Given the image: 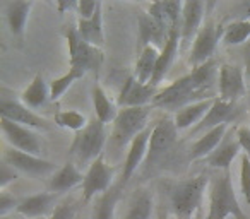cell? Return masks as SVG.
<instances>
[{
    "instance_id": "cb8c5ba5",
    "label": "cell",
    "mask_w": 250,
    "mask_h": 219,
    "mask_svg": "<svg viewBox=\"0 0 250 219\" xmlns=\"http://www.w3.org/2000/svg\"><path fill=\"white\" fill-rule=\"evenodd\" d=\"M214 100L216 98H212V100L197 101V103H192V104H188V106L180 108L173 117L177 129L185 130V129H190L192 125H199L201 120L208 115V112L212 108Z\"/></svg>"
},
{
    "instance_id": "836d02e7",
    "label": "cell",
    "mask_w": 250,
    "mask_h": 219,
    "mask_svg": "<svg viewBox=\"0 0 250 219\" xmlns=\"http://www.w3.org/2000/svg\"><path fill=\"white\" fill-rule=\"evenodd\" d=\"M83 77H84L83 72H79V70H76V69H69V72L63 74L62 77L53 79L52 84H50V100L52 101L60 100V96H62L77 79H83Z\"/></svg>"
},
{
    "instance_id": "484cf974",
    "label": "cell",
    "mask_w": 250,
    "mask_h": 219,
    "mask_svg": "<svg viewBox=\"0 0 250 219\" xmlns=\"http://www.w3.org/2000/svg\"><path fill=\"white\" fill-rule=\"evenodd\" d=\"M33 5H35L33 2H21V0L5 4V18H7V24L12 35L22 36Z\"/></svg>"
},
{
    "instance_id": "f35d334b",
    "label": "cell",
    "mask_w": 250,
    "mask_h": 219,
    "mask_svg": "<svg viewBox=\"0 0 250 219\" xmlns=\"http://www.w3.org/2000/svg\"><path fill=\"white\" fill-rule=\"evenodd\" d=\"M101 5V2H94V0H83V2H77V14L79 19H91L96 14L98 7Z\"/></svg>"
},
{
    "instance_id": "5b68a950",
    "label": "cell",
    "mask_w": 250,
    "mask_h": 219,
    "mask_svg": "<svg viewBox=\"0 0 250 219\" xmlns=\"http://www.w3.org/2000/svg\"><path fill=\"white\" fill-rule=\"evenodd\" d=\"M151 108L139 106V108H122L118 117L113 123V132H111L110 146L115 149H122L139 136L141 132L147 129V120H149Z\"/></svg>"
},
{
    "instance_id": "74e56055",
    "label": "cell",
    "mask_w": 250,
    "mask_h": 219,
    "mask_svg": "<svg viewBox=\"0 0 250 219\" xmlns=\"http://www.w3.org/2000/svg\"><path fill=\"white\" fill-rule=\"evenodd\" d=\"M18 205L19 202L14 199V195L2 190V195H0V218H7L12 211H18Z\"/></svg>"
},
{
    "instance_id": "d6a6232c",
    "label": "cell",
    "mask_w": 250,
    "mask_h": 219,
    "mask_svg": "<svg viewBox=\"0 0 250 219\" xmlns=\"http://www.w3.org/2000/svg\"><path fill=\"white\" fill-rule=\"evenodd\" d=\"M55 123L62 129H69L74 132H81L87 127V119L83 113L76 112V110H65L55 115Z\"/></svg>"
},
{
    "instance_id": "83f0119b",
    "label": "cell",
    "mask_w": 250,
    "mask_h": 219,
    "mask_svg": "<svg viewBox=\"0 0 250 219\" xmlns=\"http://www.w3.org/2000/svg\"><path fill=\"white\" fill-rule=\"evenodd\" d=\"M91 98H93V108L94 113H96V119L100 122H103L104 125L106 123H115L120 110H117V106L110 101V98L104 93L101 84H94L93 89H91Z\"/></svg>"
},
{
    "instance_id": "2e32d148",
    "label": "cell",
    "mask_w": 250,
    "mask_h": 219,
    "mask_svg": "<svg viewBox=\"0 0 250 219\" xmlns=\"http://www.w3.org/2000/svg\"><path fill=\"white\" fill-rule=\"evenodd\" d=\"M238 113L240 112L236 103H228V101H223L221 98H216L212 108L208 112V115L201 120V123L192 129V134H202L204 136L206 132L216 129V127L233 122L238 117Z\"/></svg>"
},
{
    "instance_id": "ba28073f",
    "label": "cell",
    "mask_w": 250,
    "mask_h": 219,
    "mask_svg": "<svg viewBox=\"0 0 250 219\" xmlns=\"http://www.w3.org/2000/svg\"><path fill=\"white\" fill-rule=\"evenodd\" d=\"M223 35H225V28L223 26H216L212 22H206L201 28L199 35L195 36L194 45L190 50V57H188V63L192 69L208 63L212 60V53H214L216 46L219 41H223Z\"/></svg>"
},
{
    "instance_id": "4fadbf2b",
    "label": "cell",
    "mask_w": 250,
    "mask_h": 219,
    "mask_svg": "<svg viewBox=\"0 0 250 219\" xmlns=\"http://www.w3.org/2000/svg\"><path fill=\"white\" fill-rule=\"evenodd\" d=\"M0 115H2V119H7L14 123H19V125L29 127V129H50V123L40 115L33 113L26 104L14 100H7V98H2V101H0Z\"/></svg>"
},
{
    "instance_id": "d4e9b609",
    "label": "cell",
    "mask_w": 250,
    "mask_h": 219,
    "mask_svg": "<svg viewBox=\"0 0 250 219\" xmlns=\"http://www.w3.org/2000/svg\"><path fill=\"white\" fill-rule=\"evenodd\" d=\"M84 177L86 175H83V171L77 168V164L70 159L52 177V180H50V190L53 194H63V192L74 188L76 185L84 183Z\"/></svg>"
},
{
    "instance_id": "7dc6e473",
    "label": "cell",
    "mask_w": 250,
    "mask_h": 219,
    "mask_svg": "<svg viewBox=\"0 0 250 219\" xmlns=\"http://www.w3.org/2000/svg\"><path fill=\"white\" fill-rule=\"evenodd\" d=\"M42 219H46V218H42Z\"/></svg>"
},
{
    "instance_id": "4316f807",
    "label": "cell",
    "mask_w": 250,
    "mask_h": 219,
    "mask_svg": "<svg viewBox=\"0 0 250 219\" xmlns=\"http://www.w3.org/2000/svg\"><path fill=\"white\" fill-rule=\"evenodd\" d=\"M101 7H103V4L98 7L96 14H94L91 19H79V22H77V31H79L81 38H83L84 41L89 43V45L98 46V48H101L104 43Z\"/></svg>"
},
{
    "instance_id": "b9f144b4",
    "label": "cell",
    "mask_w": 250,
    "mask_h": 219,
    "mask_svg": "<svg viewBox=\"0 0 250 219\" xmlns=\"http://www.w3.org/2000/svg\"><path fill=\"white\" fill-rule=\"evenodd\" d=\"M236 139H238V144L242 147L243 154L250 158V129L249 127H238L236 129Z\"/></svg>"
},
{
    "instance_id": "8fae6325",
    "label": "cell",
    "mask_w": 250,
    "mask_h": 219,
    "mask_svg": "<svg viewBox=\"0 0 250 219\" xmlns=\"http://www.w3.org/2000/svg\"><path fill=\"white\" fill-rule=\"evenodd\" d=\"M245 91V72L238 65L223 63L218 76V98L228 103H236Z\"/></svg>"
},
{
    "instance_id": "3957f363",
    "label": "cell",
    "mask_w": 250,
    "mask_h": 219,
    "mask_svg": "<svg viewBox=\"0 0 250 219\" xmlns=\"http://www.w3.org/2000/svg\"><path fill=\"white\" fill-rule=\"evenodd\" d=\"M104 146H106L104 123L94 117L86 129L76 134V139L70 146V156L76 164H93L98 158L104 154Z\"/></svg>"
},
{
    "instance_id": "5bb4252c",
    "label": "cell",
    "mask_w": 250,
    "mask_h": 219,
    "mask_svg": "<svg viewBox=\"0 0 250 219\" xmlns=\"http://www.w3.org/2000/svg\"><path fill=\"white\" fill-rule=\"evenodd\" d=\"M4 161L11 164L14 170L18 171H24L29 175H48L53 173L57 170V164L52 161H46L40 156H33V154L22 153L18 149H5L4 153Z\"/></svg>"
},
{
    "instance_id": "ac0fdd59",
    "label": "cell",
    "mask_w": 250,
    "mask_h": 219,
    "mask_svg": "<svg viewBox=\"0 0 250 219\" xmlns=\"http://www.w3.org/2000/svg\"><path fill=\"white\" fill-rule=\"evenodd\" d=\"M182 12H184V2H173V0H161L147 5V14L161 22L168 31L180 29Z\"/></svg>"
},
{
    "instance_id": "277c9868",
    "label": "cell",
    "mask_w": 250,
    "mask_h": 219,
    "mask_svg": "<svg viewBox=\"0 0 250 219\" xmlns=\"http://www.w3.org/2000/svg\"><path fill=\"white\" fill-rule=\"evenodd\" d=\"M228 216H233L235 219H249L243 212L242 205L238 204L229 171H225L211 185L209 212L206 219H226Z\"/></svg>"
},
{
    "instance_id": "d6986e66",
    "label": "cell",
    "mask_w": 250,
    "mask_h": 219,
    "mask_svg": "<svg viewBox=\"0 0 250 219\" xmlns=\"http://www.w3.org/2000/svg\"><path fill=\"white\" fill-rule=\"evenodd\" d=\"M228 129H229V125L225 123V125H219V127H216V129L206 132L204 136H201L192 144L188 158H190L192 161H197V159H206L208 156H211L219 147V144L223 142V139L226 137Z\"/></svg>"
},
{
    "instance_id": "9a60e30c",
    "label": "cell",
    "mask_w": 250,
    "mask_h": 219,
    "mask_svg": "<svg viewBox=\"0 0 250 219\" xmlns=\"http://www.w3.org/2000/svg\"><path fill=\"white\" fill-rule=\"evenodd\" d=\"M151 132H153V129L147 127L144 132H141L139 136L130 142L129 151H127V158H125V163H124V171H122V185H124V187L129 183L132 175L136 173L144 164V161H146Z\"/></svg>"
},
{
    "instance_id": "bcb514c9",
    "label": "cell",
    "mask_w": 250,
    "mask_h": 219,
    "mask_svg": "<svg viewBox=\"0 0 250 219\" xmlns=\"http://www.w3.org/2000/svg\"><path fill=\"white\" fill-rule=\"evenodd\" d=\"M2 219H7V218H2Z\"/></svg>"
},
{
    "instance_id": "52a82bcc",
    "label": "cell",
    "mask_w": 250,
    "mask_h": 219,
    "mask_svg": "<svg viewBox=\"0 0 250 219\" xmlns=\"http://www.w3.org/2000/svg\"><path fill=\"white\" fill-rule=\"evenodd\" d=\"M178 140V129L175 125V120H171L170 117L158 120L156 125L153 127L149 139V147H147V156L144 161V168L146 171H149L158 161L163 159L165 154H168L171 151V147L177 144Z\"/></svg>"
},
{
    "instance_id": "7c38bea8",
    "label": "cell",
    "mask_w": 250,
    "mask_h": 219,
    "mask_svg": "<svg viewBox=\"0 0 250 219\" xmlns=\"http://www.w3.org/2000/svg\"><path fill=\"white\" fill-rule=\"evenodd\" d=\"M160 91L151 84H141L134 76L127 77L122 86L117 98V104L122 108H139L146 106L147 103H153L154 98Z\"/></svg>"
},
{
    "instance_id": "f6af8a7d",
    "label": "cell",
    "mask_w": 250,
    "mask_h": 219,
    "mask_svg": "<svg viewBox=\"0 0 250 219\" xmlns=\"http://www.w3.org/2000/svg\"><path fill=\"white\" fill-rule=\"evenodd\" d=\"M249 110H250V91H249Z\"/></svg>"
},
{
    "instance_id": "4dcf8cb0",
    "label": "cell",
    "mask_w": 250,
    "mask_h": 219,
    "mask_svg": "<svg viewBox=\"0 0 250 219\" xmlns=\"http://www.w3.org/2000/svg\"><path fill=\"white\" fill-rule=\"evenodd\" d=\"M46 100H50V87L42 76H35L31 84L22 91L21 103L28 108H40L46 103Z\"/></svg>"
},
{
    "instance_id": "ee69618b",
    "label": "cell",
    "mask_w": 250,
    "mask_h": 219,
    "mask_svg": "<svg viewBox=\"0 0 250 219\" xmlns=\"http://www.w3.org/2000/svg\"><path fill=\"white\" fill-rule=\"evenodd\" d=\"M194 219H204V214H202V211H199V212H197V216H195Z\"/></svg>"
},
{
    "instance_id": "60d3db41",
    "label": "cell",
    "mask_w": 250,
    "mask_h": 219,
    "mask_svg": "<svg viewBox=\"0 0 250 219\" xmlns=\"http://www.w3.org/2000/svg\"><path fill=\"white\" fill-rule=\"evenodd\" d=\"M231 14L235 21H250V0H242L233 4Z\"/></svg>"
},
{
    "instance_id": "ffe728a7",
    "label": "cell",
    "mask_w": 250,
    "mask_h": 219,
    "mask_svg": "<svg viewBox=\"0 0 250 219\" xmlns=\"http://www.w3.org/2000/svg\"><path fill=\"white\" fill-rule=\"evenodd\" d=\"M170 33L171 31H168L158 19H154L147 12L139 16V35L144 46H156V48L158 45L165 46L170 38Z\"/></svg>"
},
{
    "instance_id": "f546056e",
    "label": "cell",
    "mask_w": 250,
    "mask_h": 219,
    "mask_svg": "<svg viewBox=\"0 0 250 219\" xmlns=\"http://www.w3.org/2000/svg\"><path fill=\"white\" fill-rule=\"evenodd\" d=\"M160 59V52L156 46H144L143 53H141L139 60L134 69V77L139 80L141 84H151V79L156 70V63Z\"/></svg>"
},
{
    "instance_id": "7bdbcfd3",
    "label": "cell",
    "mask_w": 250,
    "mask_h": 219,
    "mask_svg": "<svg viewBox=\"0 0 250 219\" xmlns=\"http://www.w3.org/2000/svg\"><path fill=\"white\" fill-rule=\"evenodd\" d=\"M242 55H243V72H245V79L250 80V40L242 45Z\"/></svg>"
},
{
    "instance_id": "e575fe53",
    "label": "cell",
    "mask_w": 250,
    "mask_h": 219,
    "mask_svg": "<svg viewBox=\"0 0 250 219\" xmlns=\"http://www.w3.org/2000/svg\"><path fill=\"white\" fill-rule=\"evenodd\" d=\"M118 199H120V190L106 192L98 204V209L94 211V219H113Z\"/></svg>"
},
{
    "instance_id": "e0dca14e",
    "label": "cell",
    "mask_w": 250,
    "mask_h": 219,
    "mask_svg": "<svg viewBox=\"0 0 250 219\" xmlns=\"http://www.w3.org/2000/svg\"><path fill=\"white\" fill-rule=\"evenodd\" d=\"M204 2L199 0H188L184 2V12H182V24H180V41L182 48L190 45L192 40L199 35L202 28V18H204Z\"/></svg>"
},
{
    "instance_id": "6da1fadb",
    "label": "cell",
    "mask_w": 250,
    "mask_h": 219,
    "mask_svg": "<svg viewBox=\"0 0 250 219\" xmlns=\"http://www.w3.org/2000/svg\"><path fill=\"white\" fill-rule=\"evenodd\" d=\"M218 76L219 70L216 69V62L209 60L208 63L192 69L190 74L180 77L170 86L161 89L154 98L153 104L160 108H175L178 112L180 108L197 103V101L218 98L212 96V87H214V82H218Z\"/></svg>"
},
{
    "instance_id": "603a6c76",
    "label": "cell",
    "mask_w": 250,
    "mask_h": 219,
    "mask_svg": "<svg viewBox=\"0 0 250 219\" xmlns=\"http://www.w3.org/2000/svg\"><path fill=\"white\" fill-rule=\"evenodd\" d=\"M178 46H180V29H173V31L170 33V38H168L167 45H165L160 52V59H158L156 70H154V76H153V79H151V86L158 87L161 80L165 79V76H167L168 70H170L171 63H173L175 57H177Z\"/></svg>"
},
{
    "instance_id": "30bf717a",
    "label": "cell",
    "mask_w": 250,
    "mask_h": 219,
    "mask_svg": "<svg viewBox=\"0 0 250 219\" xmlns=\"http://www.w3.org/2000/svg\"><path fill=\"white\" fill-rule=\"evenodd\" d=\"M0 127L5 140L12 146V149L22 151V153L40 156L42 154V142H40L38 134L33 132V129L24 125L14 123L7 119H0Z\"/></svg>"
},
{
    "instance_id": "44dd1931",
    "label": "cell",
    "mask_w": 250,
    "mask_h": 219,
    "mask_svg": "<svg viewBox=\"0 0 250 219\" xmlns=\"http://www.w3.org/2000/svg\"><path fill=\"white\" fill-rule=\"evenodd\" d=\"M53 204H55V194L53 192H42V194L31 195V197L19 202L16 212L28 219H42L52 211Z\"/></svg>"
},
{
    "instance_id": "f1b7e54d",
    "label": "cell",
    "mask_w": 250,
    "mask_h": 219,
    "mask_svg": "<svg viewBox=\"0 0 250 219\" xmlns=\"http://www.w3.org/2000/svg\"><path fill=\"white\" fill-rule=\"evenodd\" d=\"M154 199L149 190H139L130 199L124 219H153Z\"/></svg>"
},
{
    "instance_id": "7402d4cb",
    "label": "cell",
    "mask_w": 250,
    "mask_h": 219,
    "mask_svg": "<svg viewBox=\"0 0 250 219\" xmlns=\"http://www.w3.org/2000/svg\"><path fill=\"white\" fill-rule=\"evenodd\" d=\"M240 144H238V139H236V134L233 136L231 134H226V137L223 139V142L219 144V147L204 159V163L211 168H219V170H225L228 171L229 164L233 163L236 156L240 153Z\"/></svg>"
},
{
    "instance_id": "ab89813d",
    "label": "cell",
    "mask_w": 250,
    "mask_h": 219,
    "mask_svg": "<svg viewBox=\"0 0 250 219\" xmlns=\"http://www.w3.org/2000/svg\"><path fill=\"white\" fill-rule=\"evenodd\" d=\"M16 180H18V170H14L11 164L4 161L2 166H0V187H2V190H5L9 187V183H12Z\"/></svg>"
},
{
    "instance_id": "9c48e42d",
    "label": "cell",
    "mask_w": 250,
    "mask_h": 219,
    "mask_svg": "<svg viewBox=\"0 0 250 219\" xmlns=\"http://www.w3.org/2000/svg\"><path fill=\"white\" fill-rule=\"evenodd\" d=\"M115 178V166L104 161V154L100 156L93 164H89L83 183V200L89 202L100 194H106L110 190Z\"/></svg>"
},
{
    "instance_id": "8d00e7d4",
    "label": "cell",
    "mask_w": 250,
    "mask_h": 219,
    "mask_svg": "<svg viewBox=\"0 0 250 219\" xmlns=\"http://www.w3.org/2000/svg\"><path fill=\"white\" fill-rule=\"evenodd\" d=\"M76 212H77V205L72 202H63L59 204L53 209L52 216L48 219H76Z\"/></svg>"
},
{
    "instance_id": "8992f818",
    "label": "cell",
    "mask_w": 250,
    "mask_h": 219,
    "mask_svg": "<svg viewBox=\"0 0 250 219\" xmlns=\"http://www.w3.org/2000/svg\"><path fill=\"white\" fill-rule=\"evenodd\" d=\"M69 45V63L70 69H76L86 76L87 72H96L103 63V52L98 46L89 45L81 38L77 28H69L65 33Z\"/></svg>"
},
{
    "instance_id": "1f68e13d",
    "label": "cell",
    "mask_w": 250,
    "mask_h": 219,
    "mask_svg": "<svg viewBox=\"0 0 250 219\" xmlns=\"http://www.w3.org/2000/svg\"><path fill=\"white\" fill-rule=\"evenodd\" d=\"M250 40V21H233L225 28V45H245Z\"/></svg>"
},
{
    "instance_id": "d590c367",
    "label": "cell",
    "mask_w": 250,
    "mask_h": 219,
    "mask_svg": "<svg viewBox=\"0 0 250 219\" xmlns=\"http://www.w3.org/2000/svg\"><path fill=\"white\" fill-rule=\"evenodd\" d=\"M240 190L250 204V158L247 154H243L240 161Z\"/></svg>"
},
{
    "instance_id": "7a4b0ae2",
    "label": "cell",
    "mask_w": 250,
    "mask_h": 219,
    "mask_svg": "<svg viewBox=\"0 0 250 219\" xmlns=\"http://www.w3.org/2000/svg\"><path fill=\"white\" fill-rule=\"evenodd\" d=\"M208 187V175L185 178L170 190V207L175 219H194L202 211V199Z\"/></svg>"
}]
</instances>
